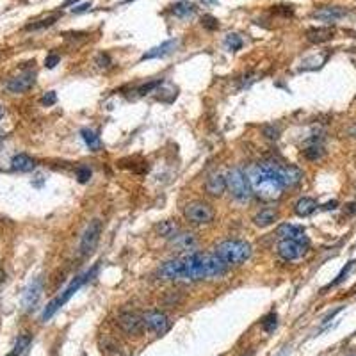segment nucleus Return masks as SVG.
<instances>
[{
    "mask_svg": "<svg viewBox=\"0 0 356 356\" xmlns=\"http://www.w3.org/2000/svg\"><path fill=\"white\" fill-rule=\"evenodd\" d=\"M280 162L274 161H264L260 164H255L249 168L247 171V178L251 189L259 198H262L264 201H274L281 196L283 185L278 180L276 176V168Z\"/></svg>",
    "mask_w": 356,
    "mask_h": 356,
    "instance_id": "obj_1",
    "label": "nucleus"
},
{
    "mask_svg": "<svg viewBox=\"0 0 356 356\" xmlns=\"http://www.w3.org/2000/svg\"><path fill=\"white\" fill-rule=\"evenodd\" d=\"M216 255L225 260L228 266H239L251 257V246L244 240H223L216 247Z\"/></svg>",
    "mask_w": 356,
    "mask_h": 356,
    "instance_id": "obj_2",
    "label": "nucleus"
},
{
    "mask_svg": "<svg viewBox=\"0 0 356 356\" xmlns=\"http://www.w3.org/2000/svg\"><path fill=\"white\" fill-rule=\"evenodd\" d=\"M96 273H98V266H94L93 269L87 271L86 274H82V276H77L75 280H73L70 285H68V289L64 290V292L61 294L59 297H56V299L50 301V303L46 304V308H45V310H43L41 321H45V323H46L48 319H52V317H54V314H56V312L59 310V308L63 307L64 303H68V301H70V297L73 296V294H75L77 290H79L80 287H82V285L86 283L87 280H91V278H93V276H96Z\"/></svg>",
    "mask_w": 356,
    "mask_h": 356,
    "instance_id": "obj_3",
    "label": "nucleus"
},
{
    "mask_svg": "<svg viewBox=\"0 0 356 356\" xmlns=\"http://www.w3.org/2000/svg\"><path fill=\"white\" fill-rule=\"evenodd\" d=\"M225 178H226V189H228L230 194H232L237 201H247V199L251 198L253 189H251V184H249V178H247V175H244L240 169H237V168L230 169Z\"/></svg>",
    "mask_w": 356,
    "mask_h": 356,
    "instance_id": "obj_4",
    "label": "nucleus"
},
{
    "mask_svg": "<svg viewBox=\"0 0 356 356\" xmlns=\"http://www.w3.org/2000/svg\"><path fill=\"white\" fill-rule=\"evenodd\" d=\"M184 216L192 225H209L214 219V209L205 201H191L185 205Z\"/></svg>",
    "mask_w": 356,
    "mask_h": 356,
    "instance_id": "obj_5",
    "label": "nucleus"
},
{
    "mask_svg": "<svg viewBox=\"0 0 356 356\" xmlns=\"http://www.w3.org/2000/svg\"><path fill=\"white\" fill-rule=\"evenodd\" d=\"M308 253V244L297 242L292 239H281L278 244V255L287 262H296V260L303 259Z\"/></svg>",
    "mask_w": 356,
    "mask_h": 356,
    "instance_id": "obj_6",
    "label": "nucleus"
},
{
    "mask_svg": "<svg viewBox=\"0 0 356 356\" xmlns=\"http://www.w3.org/2000/svg\"><path fill=\"white\" fill-rule=\"evenodd\" d=\"M184 262V280L196 281L203 280L205 276V264H203V253H191L182 259Z\"/></svg>",
    "mask_w": 356,
    "mask_h": 356,
    "instance_id": "obj_7",
    "label": "nucleus"
},
{
    "mask_svg": "<svg viewBox=\"0 0 356 356\" xmlns=\"http://www.w3.org/2000/svg\"><path fill=\"white\" fill-rule=\"evenodd\" d=\"M100 235H101V221L100 219L89 221V225H87L86 232L82 235V240H80V255H89L96 247Z\"/></svg>",
    "mask_w": 356,
    "mask_h": 356,
    "instance_id": "obj_8",
    "label": "nucleus"
},
{
    "mask_svg": "<svg viewBox=\"0 0 356 356\" xmlns=\"http://www.w3.org/2000/svg\"><path fill=\"white\" fill-rule=\"evenodd\" d=\"M203 264H205V276L207 280L221 278L228 271V264L223 259H219L216 253H203Z\"/></svg>",
    "mask_w": 356,
    "mask_h": 356,
    "instance_id": "obj_9",
    "label": "nucleus"
},
{
    "mask_svg": "<svg viewBox=\"0 0 356 356\" xmlns=\"http://www.w3.org/2000/svg\"><path fill=\"white\" fill-rule=\"evenodd\" d=\"M118 326H120L127 335L135 337V335L141 333L142 328H144V319L139 317V315L134 314V312H123V314L118 317Z\"/></svg>",
    "mask_w": 356,
    "mask_h": 356,
    "instance_id": "obj_10",
    "label": "nucleus"
},
{
    "mask_svg": "<svg viewBox=\"0 0 356 356\" xmlns=\"http://www.w3.org/2000/svg\"><path fill=\"white\" fill-rule=\"evenodd\" d=\"M276 176L278 180L281 182L283 187H296L301 180H303V171H301L297 166H283V164H278L276 168Z\"/></svg>",
    "mask_w": 356,
    "mask_h": 356,
    "instance_id": "obj_11",
    "label": "nucleus"
},
{
    "mask_svg": "<svg viewBox=\"0 0 356 356\" xmlns=\"http://www.w3.org/2000/svg\"><path fill=\"white\" fill-rule=\"evenodd\" d=\"M41 292H43L41 278H34V280L27 285V289L23 290V294H22V307L25 308V310H32V308L38 304L39 297H41Z\"/></svg>",
    "mask_w": 356,
    "mask_h": 356,
    "instance_id": "obj_12",
    "label": "nucleus"
},
{
    "mask_svg": "<svg viewBox=\"0 0 356 356\" xmlns=\"http://www.w3.org/2000/svg\"><path fill=\"white\" fill-rule=\"evenodd\" d=\"M142 319H144V326L157 335H164L169 330V321L166 317V314H162V312L157 310L146 312Z\"/></svg>",
    "mask_w": 356,
    "mask_h": 356,
    "instance_id": "obj_13",
    "label": "nucleus"
},
{
    "mask_svg": "<svg viewBox=\"0 0 356 356\" xmlns=\"http://www.w3.org/2000/svg\"><path fill=\"white\" fill-rule=\"evenodd\" d=\"M34 82H36V73H34V71H27V73H22V75L9 80V82L6 84V89H8L9 93L20 94V93L29 91L30 87L34 86Z\"/></svg>",
    "mask_w": 356,
    "mask_h": 356,
    "instance_id": "obj_14",
    "label": "nucleus"
},
{
    "mask_svg": "<svg viewBox=\"0 0 356 356\" xmlns=\"http://www.w3.org/2000/svg\"><path fill=\"white\" fill-rule=\"evenodd\" d=\"M176 46H178V39H168V41H164L162 45L154 46V48H150L148 52L142 54V56H141V61L161 59V57H166V56H169V54L175 52Z\"/></svg>",
    "mask_w": 356,
    "mask_h": 356,
    "instance_id": "obj_15",
    "label": "nucleus"
},
{
    "mask_svg": "<svg viewBox=\"0 0 356 356\" xmlns=\"http://www.w3.org/2000/svg\"><path fill=\"white\" fill-rule=\"evenodd\" d=\"M161 276L166 278V280H184V262H182V259L166 262L161 267Z\"/></svg>",
    "mask_w": 356,
    "mask_h": 356,
    "instance_id": "obj_16",
    "label": "nucleus"
},
{
    "mask_svg": "<svg viewBox=\"0 0 356 356\" xmlns=\"http://www.w3.org/2000/svg\"><path fill=\"white\" fill-rule=\"evenodd\" d=\"M347 15V11H345L344 8H335V6H328V8H321L317 9V11L314 13V18L321 20V22H326V23H333L337 22V20L344 18V16Z\"/></svg>",
    "mask_w": 356,
    "mask_h": 356,
    "instance_id": "obj_17",
    "label": "nucleus"
},
{
    "mask_svg": "<svg viewBox=\"0 0 356 356\" xmlns=\"http://www.w3.org/2000/svg\"><path fill=\"white\" fill-rule=\"evenodd\" d=\"M205 191L210 196H221L226 191V178L219 173H212L205 182Z\"/></svg>",
    "mask_w": 356,
    "mask_h": 356,
    "instance_id": "obj_18",
    "label": "nucleus"
},
{
    "mask_svg": "<svg viewBox=\"0 0 356 356\" xmlns=\"http://www.w3.org/2000/svg\"><path fill=\"white\" fill-rule=\"evenodd\" d=\"M276 235H280L281 239H292V240H297V242L308 244V237L304 235V230L301 228V226L281 225V226H278Z\"/></svg>",
    "mask_w": 356,
    "mask_h": 356,
    "instance_id": "obj_19",
    "label": "nucleus"
},
{
    "mask_svg": "<svg viewBox=\"0 0 356 356\" xmlns=\"http://www.w3.org/2000/svg\"><path fill=\"white\" fill-rule=\"evenodd\" d=\"M11 168L20 173H29L36 168V161L25 154H18L11 159Z\"/></svg>",
    "mask_w": 356,
    "mask_h": 356,
    "instance_id": "obj_20",
    "label": "nucleus"
},
{
    "mask_svg": "<svg viewBox=\"0 0 356 356\" xmlns=\"http://www.w3.org/2000/svg\"><path fill=\"white\" fill-rule=\"evenodd\" d=\"M333 34L335 32L331 27H314V29H310L307 32V38L312 43H324L333 38Z\"/></svg>",
    "mask_w": 356,
    "mask_h": 356,
    "instance_id": "obj_21",
    "label": "nucleus"
},
{
    "mask_svg": "<svg viewBox=\"0 0 356 356\" xmlns=\"http://www.w3.org/2000/svg\"><path fill=\"white\" fill-rule=\"evenodd\" d=\"M294 210H296V214L299 218H308V216H312L317 210V201L314 198H301L296 201Z\"/></svg>",
    "mask_w": 356,
    "mask_h": 356,
    "instance_id": "obj_22",
    "label": "nucleus"
},
{
    "mask_svg": "<svg viewBox=\"0 0 356 356\" xmlns=\"http://www.w3.org/2000/svg\"><path fill=\"white\" fill-rule=\"evenodd\" d=\"M278 219V212L274 209H264L260 210L259 214H257L255 218H253V223H255L257 226H260V228H267V226H271L274 221Z\"/></svg>",
    "mask_w": 356,
    "mask_h": 356,
    "instance_id": "obj_23",
    "label": "nucleus"
},
{
    "mask_svg": "<svg viewBox=\"0 0 356 356\" xmlns=\"http://www.w3.org/2000/svg\"><path fill=\"white\" fill-rule=\"evenodd\" d=\"M80 135H82L84 142H86V146L89 148L91 151H100L101 150L100 137H98L93 130H89V128H82V130H80Z\"/></svg>",
    "mask_w": 356,
    "mask_h": 356,
    "instance_id": "obj_24",
    "label": "nucleus"
},
{
    "mask_svg": "<svg viewBox=\"0 0 356 356\" xmlns=\"http://www.w3.org/2000/svg\"><path fill=\"white\" fill-rule=\"evenodd\" d=\"M171 246L178 251H184V249H189V247L194 246V237L192 233H180V235H175L171 240Z\"/></svg>",
    "mask_w": 356,
    "mask_h": 356,
    "instance_id": "obj_25",
    "label": "nucleus"
},
{
    "mask_svg": "<svg viewBox=\"0 0 356 356\" xmlns=\"http://www.w3.org/2000/svg\"><path fill=\"white\" fill-rule=\"evenodd\" d=\"M196 13V6L191 4V2H178V4L173 6V15L176 16V18H191L192 15Z\"/></svg>",
    "mask_w": 356,
    "mask_h": 356,
    "instance_id": "obj_26",
    "label": "nucleus"
},
{
    "mask_svg": "<svg viewBox=\"0 0 356 356\" xmlns=\"http://www.w3.org/2000/svg\"><path fill=\"white\" fill-rule=\"evenodd\" d=\"M30 340H32V337L30 335H20L18 337V340H16V344H15V347H13V351L9 352L8 356H22V354H25L27 352V349H29V345H30Z\"/></svg>",
    "mask_w": 356,
    "mask_h": 356,
    "instance_id": "obj_27",
    "label": "nucleus"
},
{
    "mask_svg": "<svg viewBox=\"0 0 356 356\" xmlns=\"http://www.w3.org/2000/svg\"><path fill=\"white\" fill-rule=\"evenodd\" d=\"M303 155H304V159H308V161H319V159H323V155H324L323 144L312 142V144H308V146L303 150Z\"/></svg>",
    "mask_w": 356,
    "mask_h": 356,
    "instance_id": "obj_28",
    "label": "nucleus"
},
{
    "mask_svg": "<svg viewBox=\"0 0 356 356\" xmlns=\"http://www.w3.org/2000/svg\"><path fill=\"white\" fill-rule=\"evenodd\" d=\"M157 232L161 237H166V239H173L175 235H178V225L173 221H162L161 225L157 226Z\"/></svg>",
    "mask_w": 356,
    "mask_h": 356,
    "instance_id": "obj_29",
    "label": "nucleus"
},
{
    "mask_svg": "<svg viewBox=\"0 0 356 356\" xmlns=\"http://www.w3.org/2000/svg\"><path fill=\"white\" fill-rule=\"evenodd\" d=\"M57 20H59V15L48 16V18L39 20V22H36V23H29V25L25 27V30H41V29H46V27L54 25V23H56Z\"/></svg>",
    "mask_w": 356,
    "mask_h": 356,
    "instance_id": "obj_30",
    "label": "nucleus"
},
{
    "mask_svg": "<svg viewBox=\"0 0 356 356\" xmlns=\"http://www.w3.org/2000/svg\"><path fill=\"white\" fill-rule=\"evenodd\" d=\"M225 45L228 50H232V52H235V50L242 48V39H240L239 34H228L225 38Z\"/></svg>",
    "mask_w": 356,
    "mask_h": 356,
    "instance_id": "obj_31",
    "label": "nucleus"
},
{
    "mask_svg": "<svg viewBox=\"0 0 356 356\" xmlns=\"http://www.w3.org/2000/svg\"><path fill=\"white\" fill-rule=\"evenodd\" d=\"M276 326H278V315L274 314H269L266 319L262 321V330L266 331V333H273L274 330H276Z\"/></svg>",
    "mask_w": 356,
    "mask_h": 356,
    "instance_id": "obj_32",
    "label": "nucleus"
},
{
    "mask_svg": "<svg viewBox=\"0 0 356 356\" xmlns=\"http://www.w3.org/2000/svg\"><path fill=\"white\" fill-rule=\"evenodd\" d=\"M352 267H354V262H347V264H345V267H344V269H342V271H340V273H338V276H337V278H335V280H333V281H331V283H330V285H328L326 289H330V287H335V285L342 283V281H344V280H345V276H347V274H349V271H351V269H352Z\"/></svg>",
    "mask_w": 356,
    "mask_h": 356,
    "instance_id": "obj_33",
    "label": "nucleus"
},
{
    "mask_svg": "<svg viewBox=\"0 0 356 356\" xmlns=\"http://www.w3.org/2000/svg\"><path fill=\"white\" fill-rule=\"evenodd\" d=\"M91 178V169L87 168V166H80V168H77V180L80 182V184H87Z\"/></svg>",
    "mask_w": 356,
    "mask_h": 356,
    "instance_id": "obj_34",
    "label": "nucleus"
},
{
    "mask_svg": "<svg viewBox=\"0 0 356 356\" xmlns=\"http://www.w3.org/2000/svg\"><path fill=\"white\" fill-rule=\"evenodd\" d=\"M159 86H162V80L159 79V80H154V82H148V84H144V86H141L137 89V93L141 94V96H144V94H148V93H151L154 89H157Z\"/></svg>",
    "mask_w": 356,
    "mask_h": 356,
    "instance_id": "obj_35",
    "label": "nucleus"
},
{
    "mask_svg": "<svg viewBox=\"0 0 356 356\" xmlns=\"http://www.w3.org/2000/svg\"><path fill=\"white\" fill-rule=\"evenodd\" d=\"M262 132L267 139H273V141H276V139L280 137V128L274 127V125H266V127L262 128Z\"/></svg>",
    "mask_w": 356,
    "mask_h": 356,
    "instance_id": "obj_36",
    "label": "nucleus"
},
{
    "mask_svg": "<svg viewBox=\"0 0 356 356\" xmlns=\"http://www.w3.org/2000/svg\"><path fill=\"white\" fill-rule=\"evenodd\" d=\"M201 25L209 30H216L219 27V22H218V18H214V16H210V15H205L201 18Z\"/></svg>",
    "mask_w": 356,
    "mask_h": 356,
    "instance_id": "obj_37",
    "label": "nucleus"
},
{
    "mask_svg": "<svg viewBox=\"0 0 356 356\" xmlns=\"http://www.w3.org/2000/svg\"><path fill=\"white\" fill-rule=\"evenodd\" d=\"M57 101V94L56 91H48V93L45 94V96L41 98V104L45 105V107H50V105H54Z\"/></svg>",
    "mask_w": 356,
    "mask_h": 356,
    "instance_id": "obj_38",
    "label": "nucleus"
},
{
    "mask_svg": "<svg viewBox=\"0 0 356 356\" xmlns=\"http://www.w3.org/2000/svg\"><path fill=\"white\" fill-rule=\"evenodd\" d=\"M96 64H98L100 68H109V66H111V57L107 56V54H98Z\"/></svg>",
    "mask_w": 356,
    "mask_h": 356,
    "instance_id": "obj_39",
    "label": "nucleus"
},
{
    "mask_svg": "<svg viewBox=\"0 0 356 356\" xmlns=\"http://www.w3.org/2000/svg\"><path fill=\"white\" fill-rule=\"evenodd\" d=\"M57 63H59V56H57V54H50V56L45 59V66L48 68V70H52V68H56V66H57Z\"/></svg>",
    "mask_w": 356,
    "mask_h": 356,
    "instance_id": "obj_40",
    "label": "nucleus"
},
{
    "mask_svg": "<svg viewBox=\"0 0 356 356\" xmlns=\"http://www.w3.org/2000/svg\"><path fill=\"white\" fill-rule=\"evenodd\" d=\"M91 9V4L87 2V4H80V6H75V8L71 9V13H75V15H79V13H84V11H89Z\"/></svg>",
    "mask_w": 356,
    "mask_h": 356,
    "instance_id": "obj_41",
    "label": "nucleus"
},
{
    "mask_svg": "<svg viewBox=\"0 0 356 356\" xmlns=\"http://www.w3.org/2000/svg\"><path fill=\"white\" fill-rule=\"evenodd\" d=\"M337 205H338L337 201H328L326 205L323 207V209H324V210H333V209H337Z\"/></svg>",
    "mask_w": 356,
    "mask_h": 356,
    "instance_id": "obj_42",
    "label": "nucleus"
},
{
    "mask_svg": "<svg viewBox=\"0 0 356 356\" xmlns=\"http://www.w3.org/2000/svg\"><path fill=\"white\" fill-rule=\"evenodd\" d=\"M75 2H79V0H66V2H64V8H68V6H70V4H75Z\"/></svg>",
    "mask_w": 356,
    "mask_h": 356,
    "instance_id": "obj_43",
    "label": "nucleus"
},
{
    "mask_svg": "<svg viewBox=\"0 0 356 356\" xmlns=\"http://www.w3.org/2000/svg\"><path fill=\"white\" fill-rule=\"evenodd\" d=\"M4 116V109H2V107H0V118Z\"/></svg>",
    "mask_w": 356,
    "mask_h": 356,
    "instance_id": "obj_44",
    "label": "nucleus"
},
{
    "mask_svg": "<svg viewBox=\"0 0 356 356\" xmlns=\"http://www.w3.org/2000/svg\"><path fill=\"white\" fill-rule=\"evenodd\" d=\"M244 356H253V352H247V354H244Z\"/></svg>",
    "mask_w": 356,
    "mask_h": 356,
    "instance_id": "obj_45",
    "label": "nucleus"
},
{
    "mask_svg": "<svg viewBox=\"0 0 356 356\" xmlns=\"http://www.w3.org/2000/svg\"><path fill=\"white\" fill-rule=\"evenodd\" d=\"M205 2H216V0H205Z\"/></svg>",
    "mask_w": 356,
    "mask_h": 356,
    "instance_id": "obj_46",
    "label": "nucleus"
}]
</instances>
